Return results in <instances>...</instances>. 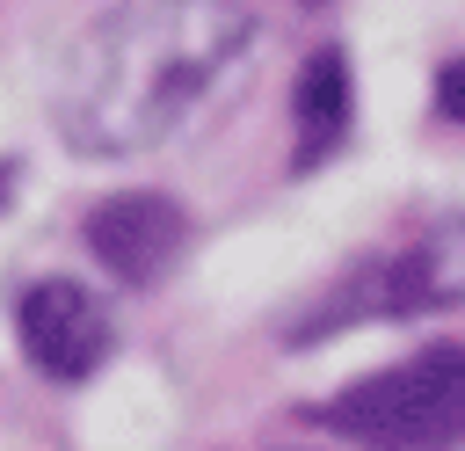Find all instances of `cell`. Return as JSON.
Returning a JSON list of instances; mask_svg holds the SVG:
<instances>
[{
  "label": "cell",
  "instance_id": "1",
  "mask_svg": "<svg viewBox=\"0 0 465 451\" xmlns=\"http://www.w3.org/2000/svg\"><path fill=\"white\" fill-rule=\"evenodd\" d=\"M247 44L254 15L240 0H116L65 44L51 116L87 160L153 153L225 87Z\"/></svg>",
  "mask_w": 465,
  "mask_h": 451
},
{
  "label": "cell",
  "instance_id": "2",
  "mask_svg": "<svg viewBox=\"0 0 465 451\" xmlns=\"http://www.w3.org/2000/svg\"><path fill=\"white\" fill-rule=\"evenodd\" d=\"M327 422L371 451H443L465 436V342L421 349L327 400Z\"/></svg>",
  "mask_w": 465,
  "mask_h": 451
},
{
  "label": "cell",
  "instance_id": "3",
  "mask_svg": "<svg viewBox=\"0 0 465 451\" xmlns=\"http://www.w3.org/2000/svg\"><path fill=\"white\" fill-rule=\"evenodd\" d=\"M15 327H22L29 364L51 371V378H87V371L109 356V313H102V298L80 291L73 276H44V284H29Z\"/></svg>",
  "mask_w": 465,
  "mask_h": 451
},
{
  "label": "cell",
  "instance_id": "4",
  "mask_svg": "<svg viewBox=\"0 0 465 451\" xmlns=\"http://www.w3.org/2000/svg\"><path fill=\"white\" fill-rule=\"evenodd\" d=\"M182 240H189L182 211H174L167 196H153V189H131V196H109V204L87 211V247H94L102 269L124 276V284L167 276V262L182 255Z\"/></svg>",
  "mask_w": 465,
  "mask_h": 451
},
{
  "label": "cell",
  "instance_id": "5",
  "mask_svg": "<svg viewBox=\"0 0 465 451\" xmlns=\"http://www.w3.org/2000/svg\"><path fill=\"white\" fill-rule=\"evenodd\" d=\"M465 298V226H436L429 240L385 255V269L371 276V306L407 320V313H429V306H458Z\"/></svg>",
  "mask_w": 465,
  "mask_h": 451
},
{
  "label": "cell",
  "instance_id": "6",
  "mask_svg": "<svg viewBox=\"0 0 465 451\" xmlns=\"http://www.w3.org/2000/svg\"><path fill=\"white\" fill-rule=\"evenodd\" d=\"M341 124H349V73H341L334 51H320L305 65V80H298V138H305V153H327L341 138Z\"/></svg>",
  "mask_w": 465,
  "mask_h": 451
},
{
  "label": "cell",
  "instance_id": "7",
  "mask_svg": "<svg viewBox=\"0 0 465 451\" xmlns=\"http://www.w3.org/2000/svg\"><path fill=\"white\" fill-rule=\"evenodd\" d=\"M436 109H443V116H465V65H450V73L436 80Z\"/></svg>",
  "mask_w": 465,
  "mask_h": 451
}]
</instances>
